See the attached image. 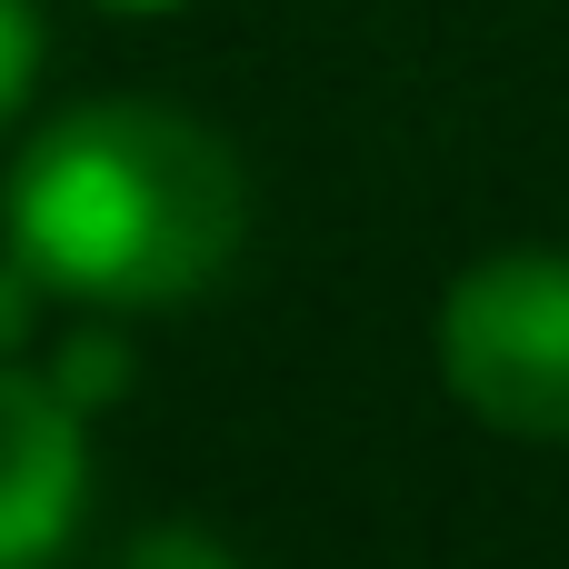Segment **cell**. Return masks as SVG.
Here are the masks:
<instances>
[{
  "label": "cell",
  "mask_w": 569,
  "mask_h": 569,
  "mask_svg": "<svg viewBox=\"0 0 569 569\" xmlns=\"http://www.w3.org/2000/svg\"><path fill=\"white\" fill-rule=\"evenodd\" d=\"M0 240L60 300L170 310L240 260L250 180L230 140L170 100H80L20 150L0 190Z\"/></svg>",
  "instance_id": "6da1fadb"
},
{
  "label": "cell",
  "mask_w": 569,
  "mask_h": 569,
  "mask_svg": "<svg viewBox=\"0 0 569 569\" xmlns=\"http://www.w3.org/2000/svg\"><path fill=\"white\" fill-rule=\"evenodd\" d=\"M440 380L500 440H569V250H490L450 280Z\"/></svg>",
  "instance_id": "7a4b0ae2"
},
{
  "label": "cell",
  "mask_w": 569,
  "mask_h": 569,
  "mask_svg": "<svg viewBox=\"0 0 569 569\" xmlns=\"http://www.w3.org/2000/svg\"><path fill=\"white\" fill-rule=\"evenodd\" d=\"M90 500V420L30 370L0 360V569H50Z\"/></svg>",
  "instance_id": "3957f363"
},
{
  "label": "cell",
  "mask_w": 569,
  "mask_h": 569,
  "mask_svg": "<svg viewBox=\"0 0 569 569\" xmlns=\"http://www.w3.org/2000/svg\"><path fill=\"white\" fill-rule=\"evenodd\" d=\"M40 380H50L80 420H100V410H120V400H130L140 360H130V340H120V330H60V340L40 350Z\"/></svg>",
  "instance_id": "277c9868"
},
{
  "label": "cell",
  "mask_w": 569,
  "mask_h": 569,
  "mask_svg": "<svg viewBox=\"0 0 569 569\" xmlns=\"http://www.w3.org/2000/svg\"><path fill=\"white\" fill-rule=\"evenodd\" d=\"M50 300H60V290H50V280L0 240V360H30V340H40V320H50Z\"/></svg>",
  "instance_id": "5b68a950"
},
{
  "label": "cell",
  "mask_w": 569,
  "mask_h": 569,
  "mask_svg": "<svg viewBox=\"0 0 569 569\" xmlns=\"http://www.w3.org/2000/svg\"><path fill=\"white\" fill-rule=\"evenodd\" d=\"M120 569H240V550L210 540V530H190V520H160V530H140L120 550Z\"/></svg>",
  "instance_id": "8992f818"
},
{
  "label": "cell",
  "mask_w": 569,
  "mask_h": 569,
  "mask_svg": "<svg viewBox=\"0 0 569 569\" xmlns=\"http://www.w3.org/2000/svg\"><path fill=\"white\" fill-rule=\"evenodd\" d=\"M30 80H40V20H30V0H0V130L20 120Z\"/></svg>",
  "instance_id": "52a82bcc"
},
{
  "label": "cell",
  "mask_w": 569,
  "mask_h": 569,
  "mask_svg": "<svg viewBox=\"0 0 569 569\" xmlns=\"http://www.w3.org/2000/svg\"><path fill=\"white\" fill-rule=\"evenodd\" d=\"M90 10H120V20H150V10H180V0H90Z\"/></svg>",
  "instance_id": "ba28073f"
}]
</instances>
